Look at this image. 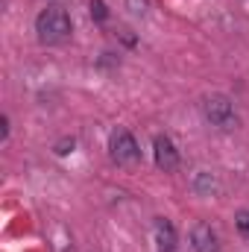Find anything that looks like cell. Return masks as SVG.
<instances>
[{"instance_id":"cell-1","label":"cell","mask_w":249,"mask_h":252,"mask_svg":"<svg viewBox=\"0 0 249 252\" xmlns=\"http://www.w3.org/2000/svg\"><path fill=\"white\" fill-rule=\"evenodd\" d=\"M70 18H67V12L64 9H56V6H50V9H44L38 18H35V32H38V38L44 41V44H62L70 38Z\"/></svg>"},{"instance_id":"cell-2","label":"cell","mask_w":249,"mask_h":252,"mask_svg":"<svg viewBox=\"0 0 249 252\" xmlns=\"http://www.w3.org/2000/svg\"><path fill=\"white\" fill-rule=\"evenodd\" d=\"M202 112H205V118H208V124L217 126V129H235L238 126V115H235V106H232V100L229 97H223V94H214V97H208L205 103H202Z\"/></svg>"},{"instance_id":"cell-3","label":"cell","mask_w":249,"mask_h":252,"mask_svg":"<svg viewBox=\"0 0 249 252\" xmlns=\"http://www.w3.org/2000/svg\"><path fill=\"white\" fill-rule=\"evenodd\" d=\"M109 150H112V158L118 161V164H138L141 161V147H138V141L132 138V132H126V129H118V132H112V141H109Z\"/></svg>"},{"instance_id":"cell-4","label":"cell","mask_w":249,"mask_h":252,"mask_svg":"<svg viewBox=\"0 0 249 252\" xmlns=\"http://www.w3.org/2000/svg\"><path fill=\"white\" fill-rule=\"evenodd\" d=\"M156 150V164L161 167V170H176L179 167V150H176V144L167 138V135H158L156 138V144H153Z\"/></svg>"},{"instance_id":"cell-5","label":"cell","mask_w":249,"mask_h":252,"mask_svg":"<svg viewBox=\"0 0 249 252\" xmlns=\"http://www.w3.org/2000/svg\"><path fill=\"white\" fill-rule=\"evenodd\" d=\"M190 247H193V252H217L220 250L217 235H214V229L208 223H196L190 229Z\"/></svg>"},{"instance_id":"cell-6","label":"cell","mask_w":249,"mask_h":252,"mask_svg":"<svg viewBox=\"0 0 249 252\" xmlns=\"http://www.w3.org/2000/svg\"><path fill=\"white\" fill-rule=\"evenodd\" d=\"M176 244H179L176 229H173L164 217H158V220H156V247H158V252H173Z\"/></svg>"},{"instance_id":"cell-7","label":"cell","mask_w":249,"mask_h":252,"mask_svg":"<svg viewBox=\"0 0 249 252\" xmlns=\"http://www.w3.org/2000/svg\"><path fill=\"white\" fill-rule=\"evenodd\" d=\"M193 188L199 190V193H214L217 182H214V176H211V173H199V176L193 179Z\"/></svg>"},{"instance_id":"cell-8","label":"cell","mask_w":249,"mask_h":252,"mask_svg":"<svg viewBox=\"0 0 249 252\" xmlns=\"http://www.w3.org/2000/svg\"><path fill=\"white\" fill-rule=\"evenodd\" d=\"M91 18H94V21H100V24H103V21H109V9H106V3H103V0H91Z\"/></svg>"},{"instance_id":"cell-9","label":"cell","mask_w":249,"mask_h":252,"mask_svg":"<svg viewBox=\"0 0 249 252\" xmlns=\"http://www.w3.org/2000/svg\"><path fill=\"white\" fill-rule=\"evenodd\" d=\"M126 6H129V12H132V15H147L150 0H126Z\"/></svg>"},{"instance_id":"cell-10","label":"cell","mask_w":249,"mask_h":252,"mask_svg":"<svg viewBox=\"0 0 249 252\" xmlns=\"http://www.w3.org/2000/svg\"><path fill=\"white\" fill-rule=\"evenodd\" d=\"M238 229L249 238V211H241V214H238Z\"/></svg>"},{"instance_id":"cell-11","label":"cell","mask_w":249,"mask_h":252,"mask_svg":"<svg viewBox=\"0 0 249 252\" xmlns=\"http://www.w3.org/2000/svg\"><path fill=\"white\" fill-rule=\"evenodd\" d=\"M70 150H73V138H70V141H62V144L56 147V153H59V156H64V153H70Z\"/></svg>"}]
</instances>
